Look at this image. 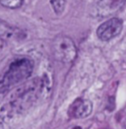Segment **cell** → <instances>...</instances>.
<instances>
[{"instance_id":"obj_3","label":"cell","mask_w":126,"mask_h":129,"mask_svg":"<svg viewBox=\"0 0 126 129\" xmlns=\"http://www.w3.org/2000/svg\"><path fill=\"white\" fill-rule=\"evenodd\" d=\"M123 23L119 18L110 19L99 26L97 34L102 41H109L117 37L122 30Z\"/></svg>"},{"instance_id":"obj_2","label":"cell","mask_w":126,"mask_h":129,"mask_svg":"<svg viewBox=\"0 0 126 129\" xmlns=\"http://www.w3.org/2000/svg\"><path fill=\"white\" fill-rule=\"evenodd\" d=\"M52 51L55 59L63 63L72 62L77 55L74 40L65 35H58L54 38L52 43Z\"/></svg>"},{"instance_id":"obj_8","label":"cell","mask_w":126,"mask_h":129,"mask_svg":"<svg viewBox=\"0 0 126 129\" xmlns=\"http://www.w3.org/2000/svg\"><path fill=\"white\" fill-rule=\"evenodd\" d=\"M74 129H82V128H81L80 127H78V126H77V127H75Z\"/></svg>"},{"instance_id":"obj_1","label":"cell","mask_w":126,"mask_h":129,"mask_svg":"<svg viewBox=\"0 0 126 129\" xmlns=\"http://www.w3.org/2000/svg\"><path fill=\"white\" fill-rule=\"evenodd\" d=\"M34 70L32 59L22 57L15 59L0 79V93L10 90L13 86L26 80Z\"/></svg>"},{"instance_id":"obj_4","label":"cell","mask_w":126,"mask_h":129,"mask_svg":"<svg viewBox=\"0 0 126 129\" xmlns=\"http://www.w3.org/2000/svg\"><path fill=\"white\" fill-rule=\"evenodd\" d=\"M93 111V104L88 100H77L71 105L70 114L76 119L88 116Z\"/></svg>"},{"instance_id":"obj_5","label":"cell","mask_w":126,"mask_h":129,"mask_svg":"<svg viewBox=\"0 0 126 129\" xmlns=\"http://www.w3.org/2000/svg\"><path fill=\"white\" fill-rule=\"evenodd\" d=\"M14 34L12 27L8 25L6 22L0 20V38H9Z\"/></svg>"},{"instance_id":"obj_7","label":"cell","mask_w":126,"mask_h":129,"mask_svg":"<svg viewBox=\"0 0 126 129\" xmlns=\"http://www.w3.org/2000/svg\"><path fill=\"white\" fill-rule=\"evenodd\" d=\"M24 3V0H0V4L10 9H16L20 8Z\"/></svg>"},{"instance_id":"obj_6","label":"cell","mask_w":126,"mask_h":129,"mask_svg":"<svg viewBox=\"0 0 126 129\" xmlns=\"http://www.w3.org/2000/svg\"><path fill=\"white\" fill-rule=\"evenodd\" d=\"M67 0H50V4L53 7L54 12L57 15H60L63 13Z\"/></svg>"}]
</instances>
